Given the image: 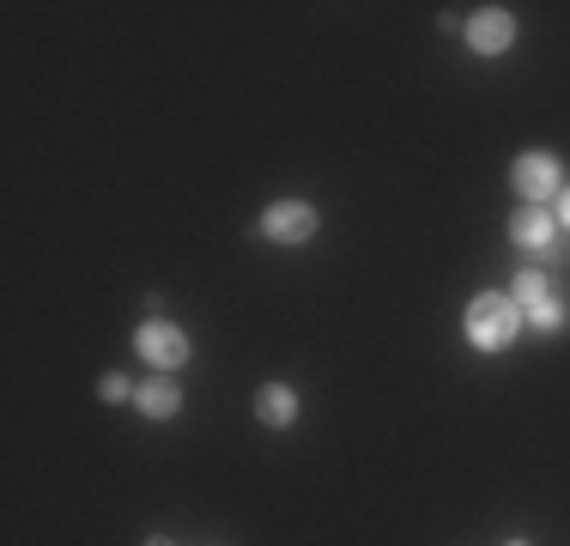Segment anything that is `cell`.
I'll return each mask as SVG.
<instances>
[{
	"label": "cell",
	"instance_id": "1",
	"mask_svg": "<svg viewBox=\"0 0 570 546\" xmlns=\"http://www.w3.org/2000/svg\"><path fill=\"white\" fill-rule=\"evenodd\" d=\"M468 347L473 352H504L510 340H515V328H522V316H515V304L510 298H498V292H480L468 304Z\"/></svg>",
	"mask_w": 570,
	"mask_h": 546
},
{
	"label": "cell",
	"instance_id": "2",
	"mask_svg": "<svg viewBox=\"0 0 570 546\" xmlns=\"http://www.w3.org/2000/svg\"><path fill=\"white\" fill-rule=\"evenodd\" d=\"M134 352H140L146 364H158V371H176V364H188V334L170 322H146L140 334H134Z\"/></svg>",
	"mask_w": 570,
	"mask_h": 546
},
{
	"label": "cell",
	"instance_id": "3",
	"mask_svg": "<svg viewBox=\"0 0 570 546\" xmlns=\"http://www.w3.org/2000/svg\"><path fill=\"white\" fill-rule=\"evenodd\" d=\"M510 183H515V195H522L528 207H540V201L559 195V158H547V153H522V158H515V170H510Z\"/></svg>",
	"mask_w": 570,
	"mask_h": 546
},
{
	"label": "cell",
	"instance_id": "4",
	"mask_svg": "<svg viewBox=\"0 0 570 546\" xmlns=\"http://www.w3.org/2000/svg\"><path fill=\"white\" fill-rule=\"evenodd\" d=\"M262 237L267 243H309L316 237V207H304V201H274V207L262 213Z\"/></svg>",
	"mask_w": 570,
	"mask_h": 546
},
{
	"label": "cell",
	"instance_id": "5",
	"mask_svg": "<svg viewBox=\"0 0 570 546\" xmlns=\"http://www.w3.org/2000/svg\"><path fill=\"white\" fill-rule=\"evenodd\" d=\"M468 43H473V55H504L515 43V19L504 7H480L468 19Z\"/></svg>",
	"mask_w": 570,
	"mask_h": 546
},
{
	"label": "cell",
	"instance_id": "6",
	"mask_svg": "<svg viewBox=\"0 0 570 546\" xmlns=\"http://www.w3.org/2000/svg\"><path fill=\"white\" fill-rule=\"evenodd\" d=\"M510 243L515 250H534V255H547L552 243H559V218H552L547 207H522L510 218Z\"/></svg>",
	"mask_w": 570,
	"mask_h": 546
},
{
	"label": "cell",
	"instance_id": "7",
	"mask_svg": "<svg viewBox=\"0 0 570 546\" xmlns=\"http://www.w3.org/2000/svg\"><path fill=\"white\" fill-rule=\"evenodd\" d=\"M134 407H140L146 419H176V413H183V389H176L170 377H153V382H140Z\"/></svg>",
	"mask_w": 570,
	"mask_h": 546
},
{
	"label": "cell",
	"instance_id": "8",
	"mask_svg": "<svg viewBox=\"0 0 570 546\" xmlns=\"http://www.w3.org/2000/svg\"><path fill=\"white\" fill-rule=\"evenodd\" d=\"M255 413H262V426H292V419H297V394L285 389V382H267V389L255 394Z\"/></svg>",
	"mask_w": 570,
	"mask_h": 546
},
{
	"label": "cell",
	"instance_id": "9",
	"mask_svg": "<svg viewBox=\"0 0 570 546\" xmlns=\"http://www.w3.org/2000/svg\"><path fill=\"white\" fill-rule=\"evenodd\" d=\"M547 273H534V267H528V273H515V292H510V304H522V310H534V304H547Z\"/></svg>",
	"mask_w": 570,
	"mask_h": 546
},
{
	"label": "cell",
	"instance_id": "10",
	"mask_svg": "<svg viewBox=\"0 0 570 546\" xmlns=\"http://www.w3.org/2000/svg\"><path fill=\"white\" fill-rule=\"evenodd\" d=\"M528 316H534L540 334H559V328H564V304H559V298H547V304H534Z\"/></svg>",
	"mask_w": 570,
	"mask_h": 546
},
{
	"label": "cell",
	"instance_id": "11",
	"mask_svg": "<svg viewBox=\"0 0 570 546\" xmlns=\"http://www.w3.org/2000/svg\"><path fill=\"white\" fill-rule=\"evenodd\" d=\"M98 394H104V401H110V407H121V401H128V394H140V389H134L128 377H104V382H98Z\"/></svg>",
	"mask_w": 570,
	"mask_h": 546
},
{
	"label": "cell",
	"instance_id": "12",
	"mask_svg": "<svg viewBox=\"0 0 570 546\" xmlns=\"http://www.w3.org/2000/svg\"><path fill=\"white\" fill-rule=\"evenodd\" d=\"M559 218H564V225H570V188H564V195H559Z\"/></svg>",
	"mask_w": 570,
	"mask_h": 546
},
{
	"label": "cell",
	"instance_id": "13",
	"mask_svg": "<svg viewBox=\"0 0 570 546\" xmlns=\"http://www.w3.org/2000/svg\"><path fill=\"white\" fill-rule=\"evenodd\" d=\"M146 546H170V540H165V535H158V540H146Z\"/></svg>",
	"mask_w": 570,
	"mask_h": 546
},
{
	"label": "cell",
	"instance_id": "14",
	"mask_svg": "<svg viewBox=\"0 0 570 546\" xmlns=\"http://www.w3.org/2000/svg\"><path fill=\"white\" fill-rule=\"evenodd\" d=\"M510 546H528V540H510Z\"/></svg>",
	"mask_w": 570,
	"mask_h": 546
}]
</instances>
